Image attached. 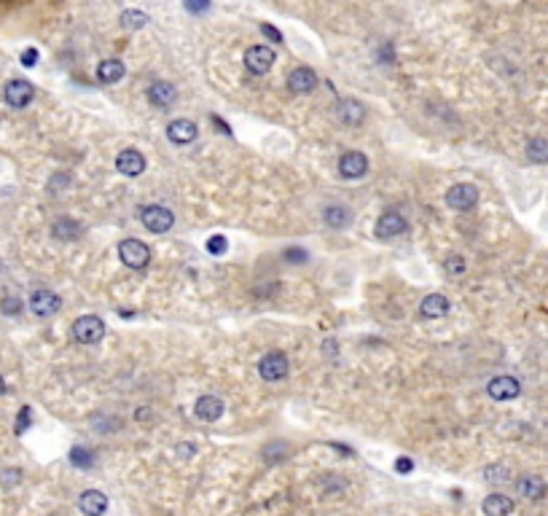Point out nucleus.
I'll return each mask as SVG.
<instances>
[{
	"label": "nucleus",
	"instance_id": "nucleus-1",
	"mask_svg": "<svg viewBox=\"0 0 548 516\" xmlns=\"http://www.w3.org/2000/svg\"><path fill=\"white\" fill-rule=\"evenodd\" d=\"M105 336V323L97 315H81L73 323V339L81 344H97Z\"/></svg>",
	"mask_w": 548,
	"mask_h": 516
},
{
	"label": "nucleus",
	"instance_id": "nucleus-2",
	"mask_svg": "<svg viewBox=\"0 0 548 516\" xmlns=\"http://www.w3.org/2000/svg\"><path fill=\"white\" fill-rule=\"evenodd\" d=\"M288 358H285V352H280V349H272V352H266L263 358L259 361V374L261 380L266 382H280L288 377Z\"/></svg>",
	"mask_w": 548,
	"mask_h": 516
},
{
	"label": "nucleus",
	"instance_id": "nucleus-3",
	"mask_svg": "<svg viewBox=\"0 0 548 516\" xmlns=\"http://www.w3.org/2000/svg\"><path fill=\"white\" fill-rule=\"evenodd\" d=\"M140 221H143V226L148 228V231H153V234H164V231H169L172 224H175V215H172V210L162 207V205H148V207L140 210Z\"/></svg>",
	"mask_w": 548,
	"mask_h": 516
},
{
	"label": "nucleus",
	"instance_id": "nucleus-4",
	"mask_svg": "<svg viewBox=\"0 0 548 516\" xmlns=\"http://www.w3.org/2000/svg\"><path fill=\"white\" fill-rule=\"evenodd\" d=\"M277 62V54L269 46H250L244 51V67L253 73V76H266L272 70V65Z\"/></svg>",
	"mask_w": 548,
	"mask_h": 516
},
{
	"label": "nucleus",
	"instance_id": "nucleus-5",
	"mask_svg": "<svg viewBox=\"0 0 548 516\" xmlns=\"http://www.w3.org/2000/svg\"><path fill=\"white\" fill-rule=\"evenodd\" d=\"M119 258L129 269H145L148 261H151V247L140 240H124L119 245Z\"/></svg>",
	"mask_w": 548,
	"mask_h": 516
},
{
	"label": "nucleus",
	"instance_id": "nucleus-6",
	"mask_svg": "<svg viewBox=\"0 0 548 516\" xmlns=\"http://www.w3.org/2000/svg\"><path fill=\"white\" fill-rule=\"evenodd\" d=\"M32 97H35V86H32L30 81H25V78H14V81H8V84H6V89H3V100H6L11 108H16V110L30 105Z\"/></svg>",
	"mask_w": 548,
	"mask_h": 516
},
{
	"label": "nucleus",
	"instance_id": "nucleus-7",
	"mask_svg": "<svg viewBox=\"0 0 548 516\" xmlns=\"http://www.w3.org/2000/svg\"><path fill=\"white\" fill-rule=\"evenodd\" d=\"M478 202V186L473 183H455L449 191H446V205L455 207V210H471Z\"/></svg>",
	"mask_w": 548,
	"mask_h": 516
},
{
	"label": "nucleus",
	"instance_id": "nucleus-8",
	"mask_svg": "<svg viewBox=\"0 0 548 516\" xmlns=\"http://www.w3.org/2000/svg\"><path fill=\"white\" fill-rule=\"evenodd\" d=\"M60 307H62V299L48 288L35 290L30 296V309H32V315H38V318H51V315H57Z\"/></svg>",
	"mask_w": 548,
	"mask_h": 516
},
{
	"label": "nucleus",
	"instance_id": "nucleus-9",
	"mask_svg": "<svg viewBox=\"0 0 548 516\" xmlns=\"http://www.w3.org/2000/svg\"><path fill=\"white\" fill-rule=\"evenodd\" d=\"M365 172H368V159H365V153L347 151L341 159H339V175H341L344 181H358V178H363Z\"/></svg>",
	"mask_w": 548,
	"mask_h": 516
},
{
	"label": "nucleus",
	"instance_id": "nucleus-10",
	"mask_svg": "<svg viewBox=\"0 0 548 516\" xmlns=\"http://www.w3.org/2000/svg\"><path fill=\"white\" fill-rule=\"evenodd\" d=\"M487 393L492 395L495 401H514V398L521 393V382H518L516 377H508V374H502V377L489 380Z\"/></svg>",
	"mask_w": 548,
	"mask_h": 516
},
{
	"label": "nucleus",
	"instance_id": "nucleus-11",
	"mask_svg": "<svg viewBox=\"0 0 548 516\" xmlns=\"http://www.w3.org/2000/svg\"><path fill=\"white\" fill-rule=\"evenodd\" d=\"M116 169L126 175V178H137L145 172V156L137 151V148H124L119 156H116Z\"/></svg>",
	"mask_w": 548,
	"mask_h": 516
},
{
	"label": "nucleus",
	"instance_id": "nucleus-12",
	"mask_svg": "<svg viewBox=\"0 0 548 516\" xmlns=\"http://www.w3.org/2000/svg\"><path fill=\"white\" fill-rule=\"evenodd\" d=\"M318 84L320 78L312 67H296L288 73V89L293 94H309V91L318 89Z\"/></svg>",
	"mask_w": 548,
	"mask_h": 516
},
{
	"label": "nucleus",
	"instance_id": "nucleus-13",
	"mask_svg": "<svg viewBox=\"0 0 548 516\" xmlns=\"http://www.w3.org/2000/svg\"><path fill=\"white\" fill-rule=\"evenodd\" d=\"M403 231H406V218L400 213H396V210H387V213L377 221V226H374V234H377L379 240H393V237L403 234Z\"/></svg>",
	"mask_w": 548,
	"mask_h": 516
},
{
	"label": "nucleus",
	"instance_id": "nucleus-14",
	"mask_svg": "<svg viewBox=\"0 0 548 516\" xmlns=\"http://www.w3.org/2000/svg\"><path fill=\"white\" fill-rule=\"evenodd\" d=\"M223 401L218 398V395H202L197 404H194V414H197L202 423H215V420H221L223 417Z\"/></svg>",
	"mask_w": 548,
	"mask_h": 516
},
{
	"label": "nucleus",
	"instance_id": "nucleus-15",
	"mask_svg": "<svg viewBox=\"0 0 548 516\" xmlns=\"http://www.w3.org/2000/svg\"><path fill=\"white\" fill-rule=\"evenodd\" d=\"M336 119L344 124V127H358V124L365 119V108L363 103H358V100H339V105H336Z\"/></svg>",
	"mask_w": 548,
	"mask_h": 516
},
{
	"label": "nucleus",
	"instance_id": "nucleus-16",
	"mask_svg": "<svg viewBox=\"0 0 548 516\" xmlns=\"http://www.w3.org/2000/svg\"><path fill=\"white\" fill-rule=\"evenodd\" d=\"M199 135L197 124L188 122V119H175V122L167 124V137L175 143V146H188V143H194Z\"/></svg>",
	"mask_w": 548,
	"mask_h": 516
},
{
	"label": "nucleus",
	"instance_id": "nucleus-17",
	"mask_svg": "<svg viewBox=\"0 0 548 516\" xmlns=\"http://www.w3.org/2000/svg\"><path fill=\"white\" fill-rule=\"evenodd\" d=\"M178 100V89L169 84V81H153L151 86H148V103L153 108H169L172 103Z\"/></svg>",
	"mask_w": 548,
	"mask_h": 516
},
{
	"label": "nucleus",
	"instance_id": "nucleus-18",
	"mask_svg": "<svg viewBox=\"0 0 548 516\" xmlns=\"http://www.w3.org/2000/svg\"><path fill=\"white\" fill-rule=\"evenodd\" d=\"M516 489H518V495H524L527 501H540V498H546L548 484L537 476V473H524V476L516 482Z\"/></svg>",
	"mask_w": 548,
	"mask_h": 516
},
{
	"label": "nucleus",
	"instance_id": "nucleus-19",
	"mask_svg": "<svg viewBox=\"0 0 548 516\" xmlns=\"http://www.w3.org/2000/svg\"><path fill=\"white\" fill-rule=\"evenodd\" d=\"M78 508H81V514L86 516H103L107 511V498L100 489H86L78 498Z\"/></svg>",
	"mask_w": 548,
	"mask_h": 516
},
{
	"label": "nucleus",
	"instance_id": "nucleus-20",
	"mask_svg": "<svg viewBox=\"0 0 548 516\" xmlns=\"http://www.w3.org/2000/svg\"><path fill=\"white\" fill-rule=\"evenodd\" d=\"M449 307H452V304H449V299H446L443 293H430V296H425L422 304H419V312H422V318H427V320H438L449 312Z\"/></svg>",
	"mask_w": 548,
	"mask_h": 516
},
{
	"label": "nucleus",
	"instance_id": "nucleus-21",
	"mask_svg": "<svg viewBox=\"0 0 548 516\" xmlns=\"http://www.w3.org/2000/svg\"><path fill=\"white\" fill-rule=\"evenodd\" d=\"M322 224L331 228H347L352 224V210L347 205H328L325 210H322Z\"/></svg>",
	"mask_w": 548,
	"mask_h": 516
},
{
	"label": "nucleus",
	"instance_id": "nucleus-22",
	"mask_svg": "<svg viewBox=\"0 0 548 516\" xmlns=\"http://www.w3.org/2000/svg\"><path fill=\"white\" fill-rule=\"evenodd\" d=\"M514 501L508 495H487L481 503V511L487 516H511L514 514Z\"/></svg>",
	"mask_w": 548,
	"mask_h": 516
},
{
	"label": "nucleus",
	"instance_id": "nucleus-23",
	"mask_svg": "<svg viewBox=\"0 0 548 516\" xmlns=\"http://www.w3.org/2000/svg\"><path fill=\"white\" fill-rule=\"evenodd\" d=\"M124 73H126V67H124V62L122 60H103L100 65H97V81L100 84H119L124 78Z\"/></svg>",
	"mask_w": 548,
	"mask_h": 516
},
{
	"label": "nucleus",
	"instance_id": "nucleus-24",
	"mask_svg": "<svg viewBox=\"0 0 548 516\" xmlns=\"http://www.w3.org/2000/svg\"><path fill=\"white\" fill-rule=\"evenodd\" d=\"M81 231H84V226H81L78 221H73V218H60V221L51 226V234H54L57 240H78Z\"/></svg>",
	"mask_w": 548,
	"mask_h": 516
},
{
	"label": "nucleus",
	"instance_id": "nucleus-25",
	"mask_svg": "<svg viewBox=\"0 0 548 516\" xmlns=\"http://www.w3.org/2000/svg\"><path fill=\"white\" fill-rule=\"evenodd\" d=\"M527 159L535 165H548V140L546 137H533L527 143Z\"/></svg>",
	"mask_w": 548,
	"mask_h": 516
},
{
	"label": "nucleus",
	"instance_id": "nucleus-26",
	"mask_svg": "<svg viewBox=\"0 0 548 516\" xmlns=\"http://www.w3.org/2000/svg\"><path fill=\"white\" fill-rule=\"evenodd\" d=\"M484 479L492 484H508L511 482V468L508 465H489L484 471Z\"/></svg>",
	"mask_w": 548,
	"mask_h": 516
},
{
	"label": "nucleus",
	"instance_id": "nucleus-27",
	"mask_svg": "<svg viewBox=\"0 0 548 516\" xmlns=\"http://www.w3.org/2000/svg\"><path fill=\"white\" fill-rule=\"evenodd\" d=\"M122 25L124 27H129V30H140V27L148 25V14H143V11H124Z\"/></svg>",
	"mask_w": 548,
	"mask_h": 516
},
{
	"label": "nucleus",
	"instance_id": "nucleus-28",
	"mask_svg": "<svg viewBox=\"0 0 548 516\" xmlns=\"http://www.w3.org/2000/svg\"><path fill=\"white\" fill-rule=\"evenodd\" d=\"M70 463H73L76 468H91V465H94V455H91L89 449H84V446H76V449L70 452Z\"/></svg>",
	"mask_w": 548,
	"mask_h": 516
},
{
	"label": "nucleus",
	"instance_id": "nucleus-29",
	"mask_svg": "<svg viewBox=\"0 0 548 516\" xmlns=\"http://www.w3.org/2000/svg\"><path fill=\"white\" fill-rule=\"evenodd\" d=\"M226 250H228V243L223 234H213V237L207 240V253H210V256H223Z\"/></svg>",
	"mask_w": 548,
	"mask_h": 516
},
{
	"label": "nucleus",
	"instance_id": "nucleus-30",
	"mask_svg": "<svg viewBox=\"0 0 548 516\" xmlns=\"http://www.w3.org/2000/svg\"><path fill=\"white\" fill-rule=\"evenodd\" d=\"M210 6H213V3H210V0H183V8H185V11H188V14H207V11H210Z\"/></svg>",
	"mask_w": 548,
	"mask_h": 516
},
{
	"label": "nucleus",
	"instance_id": "nucleus-31",
	"mask_svg": "<svg viewBox=\"0 0 548 516\" xmlns=\"http://www.w3.org/2000/svg\"><path fill=\"white\" fill-rule=\"evenodd\" d=\"M0 309H3V315H11L14 318V315L22 312V299L19 296H6L3 304H0Z\"/></svg>",
	"mask_w": 548,
	"mask_h": 516
},
{
	"label": "nucleus",
	"instance_id": "nucleus-32",
	"mask_svg": "<svg viewBox=\"0 0 548 516\" xmlns=\"http://www.w3.org/2000/svg\"><path fill=\"white\" fill-rule=\"evenodd\" d=\"M465 266H468V264H465V258L457 256V253L446 258V264H443V269H446L449 274H462L465 272Z\"/></svg>",
	"mask_w": 548,
	"mask_h": 516
},
{
	"label": "nucleus",
	"instance_id": "nucleus-33",
	"mask_svg": "<svg viewBox=\"0 0 548 516\" xmlns=\"http://www.w3.org/2000/svg\"><path fill=\"white\" fill-rule=\"evenodd\" d=\"M282 256H285L288 264H306L309 261V253H306L304 247H288Z\"/></svg>",
	"mask_w": 548,
	"mask_h": 516
},
{
	"label": "nucleus",
	"instance_id": "nucleus-34",
	"mask_svg": "<svg viewBox=\"0 0 548 516\" xmlns=\"http://www.w3.org/2000/svg\"><path fill=\"white\" fill-rule=\"evenodd\" d=\"M32 423V411L30 406H22V411H19V417H16V433H25L27 427H30Z\"/></svg>",
	"mask_w": 548,
	"mask_h": 516
},
{
	"label": "nucleus",
	"instance_id": "nucleus-35",
	"mask_svg": "<svg viewBox=\"0 0 548 516\" xmlns=\"http://www.w3.org/2000/svg\"><path fill=\"white\" fill-rule=\"evenodd\" d=\"M377 57H379V62H384V65H396V49H393V44H381V49L377 51Z\"/></svg>",
	"mask_w": 548,
	"mask_h": 516
},
{
	"label": "nucleus",
	"instance_id": "nucleus-36",
	"mask_svg": "<svg viewBox=\"0 0 548 516\" xmlns=\"http://www.w3.org/2000/svg\"><path fill=\"white\" fill-rule=\"evenodd\" d=\"M261 32H263V35H266V38H269L272 44H285V38H282V32L277 30V27H272V25H266V22L261 25Z\"/></svg>",
	"mask_w": 548,
	"mask_h": 516
},
{
	"label": "nucleus",
	"instance_id": "nucleus-37",
	"mask_svg": "<svg viewBox=\"0 0 548 516\" xmlns=\"http://www.w3.org/2000/svg\"><path fill=\"white\" fill-rule=\"evenodd\" d=\"M38 57H41L38 49H25V51H22V65H25V67H35V65H38Z\"/></svg>",
	"mask_w": 548,
	"mask_h": 516
},
{
	"label": "nucleus",
	"instance_id": "nucleus-38",
	"mask_svg": "<svg viewBox=\"0 0 548 516\" xmlns=\"http://www.w3.org/2000/svg\"><path fill=\"white\" fill-rule=\"evenodd\" d=\"M396 471L403 473V476H406V473H411V471H414V460H411V457H398V460H396Z\"/></svg>",
	"mask_w": 548,
	"mask_h": 516
},
{
	"label": "nucleus",
	"instance_id": "nucleus-39",
	"mask_svg": "<svg viewBox=\"0 0 548 516\" xmlns=\"http://www.w3.org/2000/svg\"><path fill=\"white\" fill-rule=\"evenodd\" d=\"M210 122H213L215 127H218V132H223V135H231V127H228V124L223 122V119H221L218 113H213V116H210Z\"/></svg>",
	"mask_w": 548,
	"mask_h": 516
},
{
	"label": "nucleus",
	"instance_id": "nucleus-40",
	"mask_svg": "<svg viewBox=\"0 0 548 516\" xmlns=\"http://www.w3.org/2000/svg\"><path fill=\"white\" fill-rule=\"evenodd\" d=\"M119 315H122V318H132L135 312H132V309H119Z\"/></svg>",
	"mask_w": 548,
	"mask_h": 516
},
{
	"label": "nucleus",
	"instance_id": "nucleus-41",
	"mask_svg": "<svg viewBox=\"0 0 548 516\" xmlns=\"http://www.w3.org/2000/svg\"><path fill=\"white\" fill-rule=\"evenodd\" d=\"M3 393H6V380L0 377V395H3Z\"/></svg>",
	"mask_w": 548,
	"mask_h": 516
}]
</instances>
